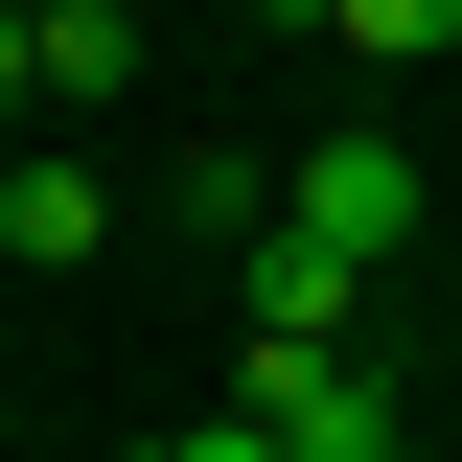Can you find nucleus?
Wrapping results in <instances>:
<instances>
[{"label":"nucleus","mask_w":462,"mask_h":462,"mask_svg":"<svg viewBox=\"0 0 462 462\" xmlns=\"http://www.w3.org/2000/svg\"><path fill=\"white\" fill-rule=\"evenodd\" d=\"M23 47H47V116H116L139 93V0H23Z\"/></svg>","instance_id":"nucleus-6"},{"label":"nucleus","mask_w":462,"mask_h":462,"mask_svg":"<svg viewBox=\"0 0 462 462\" xmlns=\"http://www.w3.org/2000/svg\"><path fill=\"white\" fill-rule=\"evenodd\" d=\"M393 462H439V439H393Z\"/></svg>","instance_id":"nucleus-9"},{"label":"nucleus","mask_w":462,"mask_h":462,"mask_svg":"<svg viewBox=\"0 0 462 462\" xmlns=\"http://www.w3.org/2000/svg\"><path fill=\"white\" fill-rule=\"evenodd\" d=\"M231 416H278L300 462H393V439H416V416L370 393V370H346V346H254V370H231Z\"/></svg>","instance_id":"nucleus-2"},{"label":"nucleus","mask_w":462,"mask_h":462,"mask_svg":"<svg viewBox=\"0 0 462 462\" xmlns=\"http://www.w3.org/2000/svg\"><path fill=\"white\" fill-rule=\"evenodd\" d=\"M231 300H254V346H346L370 254H324V231H254V254H231Z\"/></svg>","instance_id":"nucleus-4"},{"label":"nucleus","mask_w":462,"mask_h":462,"mask_svg":"<svg viewBox=\"0 0 462 462\" xmlns=\"http://www.w3.org/2000/svg\"><path fill=\"white\" fill-rule=\"evenodd\" d=\"M439 300H462V254H439Z\"/></svg>","instance_id":"nucleus-10"},{"label":"nucleus","mask_w":462,"mask_h":462,"mask_svg":"<svg viewBox=\"0 0 462 462\" xmlns=\"http://www.w3.org/2000/svg\"><path fill=\"white\" fill-rule=\"evenodd\" d=\"M0 116H47V47H23V0H0Z\"/></svg>","instance_id":"nucleus-8"},{"label":"nucleus","mask_w":462,"mask_h":462,"mask_svg":"<svg viewBox=\"0 0 462 462\" xmlns=\"http://www.w3.org/2000/svg\"><path fill=\"white\" fill-rule=\"evenodd\" d=\"M0 162H23V139H0Z\"/></svg>","instance_id":"nucleus-11"},{"label":"nucleus","mask_w":462,"mask_h":462,"mask_svg":"<svg viewBox=\"0 0 462 462\" xmlns=\"http://www.w3.org/2000/svg\"><path fill=\"white\" fill-rule=\"evenodd\" d=\"M278 231H324V254H370V278H393L416 231H439V185H416L393 116H346V139H300V162H278Z\"/></svg>","instance_id":"nucleus-1"},{"label":"nucleus","mask_w":462,"mask_h":462,"mask_svg":"<svg viewBox=\"0 0 462 462\" xmlns=\"http://www.w3.org/2000/svg\"><path fill=\"white\" fill-rule=\"evenodd\" d=\"M278 47H346V69H462V0H254Z\"/></svg>","instance_id":"nucleus-5"},{"label":"nucleus","mask_w":462,"mask_h":462,"mask_svg":"<svg viewBox=\"0 0 462 462\" xmlns=\"http://www.w3.org/2000/svg\"><path fill=\"white\" fill-rule=\"evenodd\" d=\"M0 254H23V278H69V254H116V185L69 162V139H23V162H0Z\"/></svg>","instance_id":"nucleus-3"},{"label":"nucleus","mask_w":462,"mask_h":462,"mask_svg":"<svg viewBox=\"0 0 462 462\" xmlns=\"http://www.w3.org/2000/svg\"><path fill=\"white\" fill-rule=\"evenodd\" d=\"M162 462H300V439H278V416H185Z\"/></svg>","instance_id":"nucleus-7"}]
</instances>
